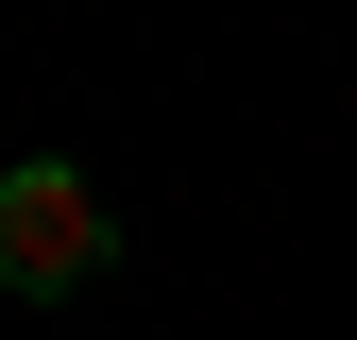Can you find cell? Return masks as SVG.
Instances as JSON below:
<instances>
[{
  "label": "cell",
  "instance_id": "6da1fadb",
  "mask_svg": "<svg viewBox=\"0 0 357 340\" xmlns=\"http://www.w3.org/2000/svg\"><path fill=\"white\" fill-rule=\"evenodd\" d=\"M102 272H119V204L85 187L68 153H17L0 170V289H17V307H85Z\"/></svg>",
  "mask_w": 357,
  "mask_h": 340
}]
</instances>
